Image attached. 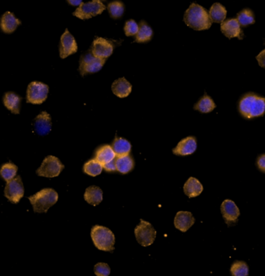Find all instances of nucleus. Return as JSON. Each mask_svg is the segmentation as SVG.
Wrapping results in <instances>:
<instances>
[{
	"mask_svg": "<svg viewBox=\"0 0 265 276\" xmlns=\"http://www.w3.org/2000/svg\"><path fill=\"white\" fill-rule=\"evenodd\" d=\"M240 114L246 119H253L265 113V98L254 93H247L242 97L239 103Z\"/></svg>",
	"mask_w": 265,
	"mask_h": 276,
	"instance_id": "nucleus-1",
	"label": "nucleus"
},
{
	"mask_svg": "<svg viewBox=\"0 0 265 276\" xmlns=\"http://www.w3.org/2000/svg\"><path fill=\"white\" fill-rule=\"evenodd\" d=\"M184 21L187 26L196 30L208 29L212 26V21L206 9L196 3H192L187 9Z\"/></svg>",
	"mask_w": 265,
	"mask_h": 276,
	"instance_id": "nucleus-2",
	"label": "nucleus"
},
{
	"mask_svg": "<svg viewBox=\"0 0 265 276\" xmlns=\"http://www.w3.org/2000/svg\"><path fill=\"white\" fill-rule=\"evenodd\" d=\"M35 213H47L52 206L57 203L59 194L53 189H44L35 195L29 196Z\"/></svg>",
	"mask_w": 265,
	"mask_h": 276,
	"instance_id": "nucleus-3",
	"label": "nucleus"
},
{
	"mask_svg": "<svg viewBox=\"0 0 265 276\" xmlns=\"http://www.w3.org/2000/svg\"><path fill=\"white\" fill-rule=\"evenodd\" d=\"M91 239L95 247L101 250L113 251L115 245V236L110 229L105 226H93L91 231Z\"/></svg>",
	"mask_w": 265,
	"mask_h": 276,
	"instance_id": "nucleus-4",
	"label": "nucleus"
},
{
	"mask_svg": "<svg viewBox=\"0 0 265 276\" xmlns=\"http://www.w3.org/2000/svg\"><path fill=\"white\" fill-rule=\"evenodd\" d=\"M64 168V165L58 158L49 155L43 161L42 164L37 170V174L45 178H55L59 176Z\"/></svg>",
	"mask_w": 265,
	"mask_h": 276,
	"instance_id": "nucleus-5",
	"label": "nucleus"
},
{
	"mask_svg": "<svg viewBox=\"0 0 265 276\" xmlns=\"http://www.w3.org/2000/svg\"><path fill=\"white\" fill-rule=\"evenodd\" d=\"M49 87L40 82L29 83L27 91V102L32 104H41L48 97Z\"/></svg>",
	"mask_w": 265,
	"mask_h": 276,
	"instance_id": "nucleus-6",
	"label": "nucleus"
},
{
	"mask_svg": "<svg viewBox=\"0 0 265 276\" xmlns=\"http://www.w3.org/2000/svg\"><path fill=\"white\" fill-rule=\"evenodd\" d=\"M106 9V6L101 1L93 0L86 3L83 2L74 12L73 15L81 20H86L101 14Z\"/></svg>",
	"mask_w": 265,
	"mask_h": 276,
	"instance_id": "nucleus-7",
	"label": "nucleus"
},
{
	"mask_svg": "<svg viewBox=\"0 0 265 276\" xmlns=\"http://www.w3.org/2000/svg\"><path fill=\"white\" fill-rule=\"evenodd\" d=\"M136 238L143 247H147L154 243L156 238V230L148 222L141 220V224L136 227Z\"/></svg>",
	"mask_w": 265,
	"mask_h": 276,
	"instance_id": "nucleus-8",
	"label": "nucleus"
},
{
	"mask_svg": "<svg viewBox=\"0 0 265 276\" xmlns=\"http://www.w3.org/2000/svg\"><path fill=\"white\" fill-rule=\"evenodd\" d=\"M105 62H106V59L95 57L90 51L81 57L80 66H79L81 75L84 76L86 74L99 72L103 68Z\"/></svg>",
	"mask_w": 265,
	"mask_h": 276,
	"instance_id": "nucleus-9",
	"label": "nucleus"
},
{
	"mask_svg": "<svg viewBox=\"0 0 265 276\" xmlns=\"http://www.w3.org/2000/svg\"><path fill=\"white\" fill-rule=\"evenodd\" d=\"M4 193L11 203H18L20 202L24 195V184L20 175L7 182Z\"/></svg>",
	"mask_w": 265,
	"mask_h": 276,
	"instance_id": "nucleus-10",
	"label": "nucleus"
},
{
	"mask_svg": "<svg viewBox=\"0 0 265 276\" xmlns=\"http://www.w3.org/2000/svg\"><path fill=\"white\" fill-rule=\"evenodd\" d=\"M114 49V44L111 41L103 37H97L93 41L91 52L98 58L106 59L111 56Z\"/></svg>",
	"mask_w": 265,
	"mask_h": 276,
	"instance_id": "nucleus-11",
	"label": "nucleus"
},
{
	"mask_svg": "<svg viewBox=\"0 0 265 276\" xmlns=\"http://www.w3.org/2000/svg\"><path fill=\"white\" fill-rule=\"evenodd\" d=\"M77 51V42L75 41V37L71 35L68 29H66L60 37V46H59L60 57L61 58H65L71 55L76 53Z\"/></svg>",
	"mask_w": 265,
	"mask_h": 276,
	"instance_id": "nucleus-12",
	"label": "nucleus"
},
{
	"mask_svg": "<svg viewBox=\"0 0 265 276\" xmlns=\"http://www.w3.org/2000/svg\"><path fill=\"white\" fill-rule=\"evenodd\" d=\"M221 213L228 226L236 223L239 216V210L234 201L227 199L221 205Z\"/></svg>",
	"mask_w": 265,
	"mask_h": 276,
	"instance_id": "nucleus-13",
	"label": "nucleus"
},
{
	"mask_svg": "<svg viewBox=\"0 0 265 276\" xmlns=\"http://www.w3.org/2000/svg\"><path fill=\"white\" fill-rule=\"evenodd\" d=\"M52 118L49 113L43 111L35 118L33 127L35 132L40 136L47 135L52 131Z\"/></svg>",
	"mask_w": 265,
	"mask_h": 276,
	"instance_id": "nucleus-14",
	"label": "nucleus"
},
{
	"mask_svg": "<svg viewBox=\"0 0 265 276\" xmlns=\"http://www.w3.org/2000/svg\"><path fill=\"white\" fill-rule=\"evenodd\" d=\"M221 31L229 39L233 37H237L239 40L243 39V32L236 19H230L222 23Z\"/></svg>",
	"mask_w": 265,
	"mask_h": 276,
	"instance_id": "nucleus-15",
	"label": "nucleus"
},
{
	"mask_svg": "<svg viewBox=\"0 0 265 276\" xmlns=\"http://www.w3.org/2000/svg\"><path fill=\"white\" fill-rule=\"evenodd\" d=\"M196 148H197V142L196 138L194 137H188L184 138L177 144L176 147L173 149V153L176 155L185 156L193 154L196 151Z\"/></svg>",
	"mask_w": 265,
	"mask_h": 276,
	"instance_id": "nucleus-16",
	"label": "nucleus"
},
{
	"mask_svg": "<svg viewBox=\"0 0 265 276\" xmlns=\"http://www.w3.org/2000/svg\"><path fill=\"white\" fill-rule=\"evenodd\" d=\"M195 218L190 212L180 211L175 218V226L182 232H186L195 223Z\"/></svg>",
	"mask_w": 265,
	"mask_h": 276,
	"instance_id": "nucleus-17",
	"label": "nucleus"
},
{
	"mask_svg": "<svg viewBox=\"0 0 265 276\" xmlns=\"http://www.w3.org/2000/svg\"><path fill=\"white\" fill-rule=\"evenodd\" d=\"M20 24L21 21L10 12H6L0 19V28L4 33H13Z\"/></svg>",
	"mask_w": 265,
	"mask_h": 276,
	"instance_id": "nucleus-18",
	"label": "nucleus"
},
{
	"mask_svg": "<svg viewBox=\"0 0 265 276\" xmlns=\"http://www.w3.org/2000/svg\"><path fill=\"white\" fill-rule=\"evenodd\" d=\"M131 90L132 85L124 78L118 79L112 85V91L117 97H127L131 92Z\"/></svg>",
	"mask_w": 265,
	"mask_h": 276,
	"instance_id": "nucleus-19",
	"label": "nucleus"
},
{
	"mask_svg": "<svg viewBox=\"0 0 265 276\" xmlns=\"http://www.w3.org/2000/svg\"><path fill=\"white\" fill-rule=\"evenodd\" d=\"M21 100L22 98L13 92H6V94L4 95V106L14 114L20 113Z\"/></svg>",
	"mask_w": 265,
	"mask_h": 276,
	"instance_id": "nucleus-20",
	"label": "nucleus"
},
{
	"mask_svg": "<svg viewBox=\"0 0 265 276\" xmlns=\"http://www.w3.org/2000/svg\"><path fill=\"white\" fill-rule=\"evenodd\" d=\"M84 198L89 204L97 206L103 201V191L98 186H89L86 189Z\"/></svg>",
	"mask_w": 265,
	"mask_h": 276,
	"instance_id": "nucleus-21",
	"label": "nucleus"
},
{
	"mask_svg": "<svg viewBox=\"0 0 265 276\" xmlns=\"http://www.w3.org/2000/svg\"><path fill=\"white\" fill-rule=\"evenodd\" d=\"M203 190V185L200 183V181L193 177L189 178L184 186V192L189 198L200 195Z\"/></svg>",
	"mask_w": 265,
	"mask_h": 276,
	"instance_id": "nucleus-22",
	"label": "nucleus"
},
{
	"mask_svg": "<svg viewBox=\"0 0 265 276\" xmlns=\"http://www.w3.org/2000/svg\"><path fill=\"white\" fill-rule=\"evenodd\" d=\"M115 164L117 171L122 174L129 173L134 167V159L130 155L117 157Z\"/></svg>",
	"mask_w": 265,
	"mask_h": 276,
	"instance_id": "nucleus-23",
	"label": "nucleus"
},
{
	"mask_svg": "<svg viewBox=\"0 0 265 276\" xmlns=\"http://www.w3.org/2000/svg\"><path fill=\"white\" fill-rule=\"evenodd\" d=\"M117 155H116L113 147L110 145H104L101 147L96 151L95 159L100 162L101 164L104 165L112 161H114Z\"/></svg>",
	"mask_w": 265,
	"mask_h": 276,
	"instance_id": "nucleus-24",
	"label": "nucleus"
},
{
	"mask_svg": "<svg viewBox=\"0 0 265 276\" xmlns=\"http://www.w3.org/2000/svg\"><path fill=\"white\" fill-rule=\"evenodd\" d=\"M112 147L117 157L129 155L131 151L130 142L122 138H116Z\"/></svg>",
	"mask_w": 265,
	"mask_h": 276,
	"instance_id": "nucleus-25",
	"label": "nucleus"
},
{
	"mask_svg": "<svg viewBox=\"0 0 265 276\" xmlns=\"http://www.w3.org/2000/svg\"><path fill=\"white\" fill-rule=\"evenodd\" d=\"M209 18L214 23H223L227 17L226 8L220 3H214L209 10Z\"/></svg>",
	"mask_w": 265,
	"mask_h": 276,
	"instance_id": "nucleus-26",
	"label": "nucleus"
},
{
	"mask_svg": "<svg viewBox=\"0 0 265 276\" xmlns=\"http://www.w3.org/2000/svg\"><path fill=\"white\" fill-rule=\"evenodd\" d=\"M153 36L151 28L145 21H141L139 29L136 35L135 42L144 43L150 41Z\"/></svg>",
	"mask_w": 265,
	"mask_h": 276,
	"instance_id": "nucleus-27",
	"label": "nucleus"
},
{
	"mask_svg": "<svg viewBox=\"0 0 265 276\" xmlns=\"http://www.w3.org/2000/svg\"><path fill=\"white\" fill-rule=\"evenodd\" d=\"M215 108H216V104L212 100V98L210 96H207L206 94L203 96L194 107V109L196 110H199L200 112H203V113L212 112Z\"/></svg>",
	"mask_w": 265,
	"mask_h": 276,
	"instance_id": "nucleus-28",
	"label": "nucleus"
},
{
	"mask_svg": "<svg viewBox=\"0 0 265 276\" xmlns=\"http://www.w3.org/2000/svg\"><path fill=\"white\" fill-rule=\"evenodd\" d=\"M18 171V167L16 165L9 162L6 164H4L3 166L0 168V175L2 176V179L6 182L12 180V179L16 178V175Z\"/></svg>",
	"mask_w": 265,
	"mask_h": 276,
	"instance_id": "nucleus-29",
	"label": "nucleus"
},
{
	"mask_svg": "<svg viewBox=\"0 0 265 276\" xmlns=\"http://www.w3.org/2000/svg\"><path fill=\"white\" fill-rule=\"evenodd\" d=\"M103 165L96 159H92L86 163L84 166V171L91 176H97L103 171Z\"/></svg>",
	"mask_w": 265,
	"mask_h": 276,
	"instance_id": "nucleus-30",
	"label": "nucleus"
},
{
	"mask_svg": "<svg viewBox=\"0 0 265 276\" xmlns=\"http://www.w3.org/2000/svg\"><path fill=\"white\" fill-rule=\"evenodd\" d=\"M238 23H239V26L247 27L250 24H254V14L252 10L249 9H245L239 12L237 14Z\"/></svg>",
	"mask_w": 265,
	"mask_h": 276,
	"instance_id": "nucleus-31",
	"label": "nucleus"
},
{
	"mask_svg": "<svg viewBox=\"0 0 265 276\" xmlns=\"http://www.w3.org/2000/svg\"><path fill=\"white\" fill-rule=\"evenodd\" d=\"M231 272L233 276H248V265L246 262L236 261L231 266Z\"/></svg>",
	"mask_w": 265,
	"mask_h": 276,
	"instance_id": "nucleus-32",
	"label": "nucleus"
},
{
	"mask_svg": "<svg viewBox=\"0 0 265 276\" xmlns=\"http://www.w3.org/2000/svg\"><path fill=\"white\" fill-rule=\"evenodd\" d=\"M108 10L112 18H119L124 13V5L120 1H114L109 4Z\"/></svg>",
	"mask_w": 265,
	"mask_h": 276,
	"instance_id": "nucleus-33",
	"label": "nucleus"
},
{
	"mask_svg": "<svg viewBox=\"0 0 265 276\" xmlns=\"http://www.w3.org/2000/svg\"><path fill=\"white\" fill-rule=\"evenodd\" d=\"M138 29H139V26L135 21L130 20V21H126L124 27V31L126 36L130 37V36L137 35Z\"/></svg>",
	"mask_w": 265,
	"mask_h": 276,
	"instance_id": "nucleus-34",
	"label": "nucleus"
},
{
	"mask_svg": "<svg viewBox=\"0 0 265 276\" xmlns=\"http://www.w3.org/2000/svg\"><path fill=\"white\" fill-rule=\"evenodd\" d=\"M94 273L97 276H109L110 274V268L107 264L98 263L94 267Z\"/></svg>",
	"mask_w": 265,
	"mask_h": 276,
	"instance_id": "nucleus-35",
	"label": "nucleus"
},
{
	"mask_svg": "<svg viewBox=\"0 0 265 276\" xmlns=\"http://www.w3.org/2000/svg\"><path fill=\"white\" fill-rule=\"evenodd\" d=\"M257 166H258V169L265 173V154L260 155L257 161Z\"/></svg>",
	"mask_w": 265,
	"mask_h": 276,
	"instance_id": "nucleus-36",
	"label": "nucleus"
},
{
	"mask_svg": "<svg viewBox=\"0 0 265 276\" xmlns=\"http://www.w3.org/2000/svg\"><path fill=\"white\" fill-rule=\"evenodd\" d=\"M256 58L258 60L260 66L265 68V49L257 56Z\"/></svg>",
	"mask_w": 265,
	"mask_h": 276,
	"instance_id": "nucleus-37",
	"label": "nucleus"
},
{
	"mask_svg": "<svg viewBox=\"0 0 265 276\" xmlns=\"http://www.w3.org/2000/svg\"><path fill=\"white\" fill-rule=\"evenodd\" d=\"M103 168L107 171H114L117 170L116 167L115 160L112 161V162H108L106 164L103 165Z\"/></svg>",
	"mask_w": 265,
	"mask_h": 276,
	"instance_id": "nucleus-38",
	"label": "nucleus"
},
{
	"mask_svg": "<svg viewBox=\"0 0 265 276\" xmlns=\"http://www.w3.org/2000/svg\"><path fill=\"white\" fill-rule=\"evenodd\" d=\"M68 3L71 4V5H72V6H80L81 4L83 3V1H81V0H75V1H73V0H69V1H68Z\"/></svg>",
	"mask_w": 265,
	"mask_h": 276,
	"instance_id": "nucleus-39",
	"label": "nucleus"
},
{
	"mask_svg": "<svg viewBox=\"0 0 265 276\" xmlns=\"http://www.w3.org/2000/svg\"></svg>",
	"mask_w": 265,
	"mask_h": 276,
	"instance_id": "nucleus-40",
	"label": "nucleus"
}]
</instances>
